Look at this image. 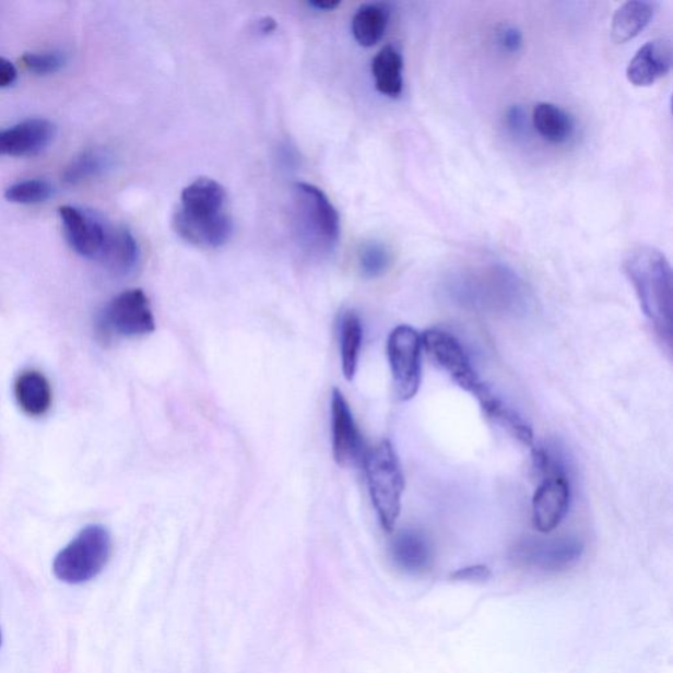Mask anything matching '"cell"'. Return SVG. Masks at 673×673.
<instances>
[{"label": "cell", "instance_id": "obj_34", "mask_svg": "<svg viewBox=\"0 0 673 673\" xmlns=\"http://www.w3.org/2000/svg\"><path fill=\"white\" fill-rule=\"evenodd\" d=\"M0 157H2V153H0Z\"/></svg>", "mask_w": 673, "mask_h": 673}, {"label": "cell", "instance_id": "obj_23", "mask_svg": "<svg viewBox=\"0 0 673 673\" xmlns=\"http://www.w3.org/2000/svg\"><path fill=\"white\" fill-rule=\"evenodd\" d=\"M341 362L345 378L352 381L357 374L362 342H364V328L359 316L349 310L340 321Z\"/></svg>", "mask_w": 673, "mask_h": 673}, {"label": "cell", "instance_id": "obj_19", "mask_svg": "<svg viewBox=\"0 0 673 673\" xmlns=\"http://www.w3.org/2000/svg\"><path fill=\"white\" fill-rule=\"evenodd\" d=\"M371 71L375 87L380 94L392 99L403 94V56L393 45H386L378 51L374 57Z\"/></svg>", "mask_w": 673, "mask_h": 673}, {"label": "cell", "instance_id": "obj_31", "mask_svg": "<svg viewBox=\"0 0 673 673\" xmlns=\"http://www.w3.org/2000/svg\"><path fill=\"white\" fill-rule=\"evenodd\" d=\"M523 120L526 119H523V113L520 107L509 109V113L507 114V122L510 129H513V131H520L523 126Z\"/></svg>", "mask_w": 673, "mask_h": 673}, {"label": "cell", "instance_id": "obj_18", "mask_svg": "<svg viewBox=\"0 0 673 673\" xmlns=\"http://www.w3.org/2000/svg\"><path fill=\"white\" fill-rule=\"evenodd\" d=\"M14 392L17 405L29 417L45 416L54 401V391L48 378L37 370H25L19 375Z\"/></svg>", "mask_w": 673, "mask_h": 673}, {"label": "cell", "instance_id": "obj_7", "mask_svg": "<svg viewBox=\"0 0 673 673\" xmlns=\"http://www.w3.org/2000/svg\"><path fill=\"white\" fill-rule=\"evenodd\" d=\"M536 471L545 477L533 497V526L541 533H550L568 512L571 488L562 464L553 461L548 452Z\"/></svg>", "mask_w": 673, "mask_h": 673}, {"label": "cell", "instance_id": "obj_24", "mask_svg": "<svg viewBox=\"0 0 673 673\" xmlns=\"http://www.w3.org/2000/svg\"><path fill=\"white\" fill-rule=\"evenodd\" d=\"M113 165V157L105 149H88L76 155L70 164L63 168L62 180L69 186H78L87 180L98 178Z\"/></svg>", "mask_w": 673, "mask_h": 673}, {"label": "cell", "instance_id": "obj_6", "mask_svg": "<svg viewBox=\"0 0 673 673\" xmlns=\"http://www.w3.org/2000/svg\"><path fill=\"white\" fill-rule=\"evenodd\" d=\"M96 329L103 340L111 339L115 334L129 339L152 334L155 320L144 291L128 290L114 297L102 310Z\"/></svg>", "mask_w": 673, "mask_h": 673}, {"label": "cell", "instance_id": "obj_3", "mask_svg": "<svg viewBox=\"0 0 673 673\" xmlns=\"http://www.w3.org/2000/svg\"><path fill=\"white\" fill-rule=\"evenodd\" d=\"M368 492L381 528L392 532L401 512L404 476L397 451L390 441H381L365 457Z\"/></svg>", "mask_w": 673, "mask_h": 673}, {"label": "cell", "instance_id": "obj_32", "mask_svg": "<svg viewBox=\"0 0 673 673\" xmlns=\"http://www.w3.org/2000/svg\"><path fill=\"white\" fill-rule=\"evenodd\" d=\"M341 3L336 2V0H316V2H310V8L317 11H333L339 8Z\"/></svg>", "mask_w": 673, "mask_h": 673}, {"label": "cell", "instance_id": "obj_25", "mask_svg": "<svg viewBox=\"0 0 673 673\" xmlns=\"http://www.w3.org/2000/svg\"><path fill=\"white\" fill-rule=\"evenodd\" d=\"M55 189L48 180L28 179L9 187L4 198L16 204H38L47 202L54 196Z\"/></svg>", "mask_w": 673, "mask_h": 673}, {"label": "cell", "instance_id": "obj_17", "mask_svg": "<svg viewBox=\"0 0 673 673\" xmlns=\"http://www.w3.org/2000/svg\"><path fill=\"white\" fill-rule=\"evenodd\" d=\"M140 258L139 244L132 233L122 226L109 229L105 248L98 262L114 275H127L133 271Z\"/></svg>", "mask_w": 673, "mask_h": 673}, {"label": "cell", "instance_id": "obj_13", "mask_svg": "<svg viewBox=\"0 0 673 673\" xmlns=\"http://www.w3.org/2000/svg\"><path fill=\"white\" fill-rule=\"evenodd\" d=\"M174 229L185 241L203 249H216L229 241L233 222L228 212L209 219H199L176 212L173 217Z\"/></svg>", "mask_w": 673, "mask_h": 673}, {"label": "cell", "instance_id": "obj_5", "mask_svg": "<svg viewBox=\"0 0 673 673\" xmlns=\"http://www.w3.org/2000/svg\"><path fill=\"white\" fill-rule=\"evenodd\" d=\"M421 336H423V346L432 361L448 374L457 386L475 397L484 412L500 400L479 378L468 353L454 335L446 330L429 329Z\"/></svg>", "mask_w": 673, "mask_h": 673}, {"label": "cell", "instance_id": "obj_26", "mask_svg": "<svg viewBox=\"0 0 673 673\" xmlns=\"http://www.w3.org/2000/svg\"><path fill=\"white\" fill-rule=\"evenodd\" d=\"M391 252L387 246L373 241L362 246L359 251V268L366 278H379L390 269Z\"/></svg>", "mask_w": 673, "mask_h": 673}, {"label": "cell", "instance_id": "obj_1", "mask_svg": "<svg viewBox=\"0 0 673 673\" xmlns=\"http://www.w3.org/2000/svg\"><path fill=\"white\" fill-rule=\"evenodd\" d=\"M624 271L636 290L640 307L666 353L672 352V270L662 251L649 245L634 248Z\"/></svg>", "mask_w": 673, "mask_h": 673}, {"label": "cell", "instance_id": "obj_20", "mask_svg": "<svg viewBox=\"0 0 673 673\" xmlns=\"http://www.w3.org/2000/svg\"><path fill=\"white\" fill-rule=\"evenodd\" d=\"M532 120L541 138L555 145L566 144L575 132L572 116L554 103H539L533 109Z\"/></svg>", "mask_w": 673, "mask_h": 673}, {"label": "cell", "instance_id": "obj_22", "mask_svg": "<svg viewBox=\"0 0 673 673\" xmlns=\"http://www.w3.org/2000/svg\"><path fill=\"white\" fill-rule=\"evenodd\" d=\"M388 22H390V10L383 3H368L362 5L353 17L352 31L355 42L361 47L371 48L383 38Z\"/></svg>", "mask_w": 673, "mask_h": 673}, {"label": "cell", "instance_id": "obj_28", "mask_svg": "<svg viewBox=\"0 0 673 673\" xmlns=\"http://www.w3.org/2000/svg\"><path fill=\"white\" fill-rule=\"evenodd\" d=\"M497 44L508 54H517L522 47V35L513 25H504L497 31Z\"/></svg>", "mask_w": 673, "mask_h": 673}, {"label": "cell", "instance_id": "obj_9", "mask_svg": "<svg viewBox=\"0 0 673 673\" xmlns=\"http://www.w3.org/2000/svg\"><path fill=\"white\" fill-rule=\"evenodd\" d=\"M585 545L576 536L527 540L515 547L513 559L522 567L546 574L566 572L581 559Z\"/></svg>", "mask_w": 673, "mask_h": 673}, {"label": "cell", "instance_id": "obj_29", "mask_svg": "<svg viewBox=\"0 0 673 673\" xmlns=\"http://www.w3.org/2000/svg\"><path fill=\"white\" fill-rule=\"evenodd\" d=\"M491 569L484 565L459 568L451 575V580L461 582H484L491 578Z\"/></svg>", "mask_w": 673, "mask_h": 673}, {"label": "cell", "instance_id": "obj_12", "mask_svg": "<svg viewBox=\"0 0 673 673\" xmlns=\"http://www.w3.org/2000/svg\"><path fill=\"white\" fill-rule=\"evenodd\" d=\"M56 126L47 119H28L0 129V153L11 157H34L50 145Z\"/></svg>", "mask_w": 673, "mask_h": 673}, {"label": "cell", "instance_id": "obj_11", "mask_svg": "<svg viewBox=\"0 0 673 673\" xmlns=\"http://www.w3.org/2000/svg\"><path fill=\"white\" fill-rule=\"evenodd\" d=\"M333 457L341 468H352L365 461L364 438L355 423L351 406L340 390L332 393Z\"/></svg>", "mask_w": 673, "mask_h": 673}, {"label": "cell", "instance_id": "obj_15", "mask_svg": "<svg viewBox=\"0 0 673 673\" xmlns=\"http://www.w3.org/2000/svg\"><path fill=\"white\" fill-rule=\"evenodd\" d=\"M390 552L394 566L406 574L421 575L432 566L430 542L420 530H401L392 540Z\"/></svg>", "mask_w": 673, "mask_h": 673}, {"label": "cell", "instance_id": "obj_14", "mask_svg": "<svg viewBox=\"0 0 673 673\" xmlns=\"http://www.w3.org/2000/svg\"><path fill=\"white\" fill-rule=\"evenodd\" d=\"M672 68V44L664 38L646 43L627 64L626 76L634 86L649 87Z\"/></svg>", "mask_w": 673, "mask_h": 673}, {"label": "cell", "instance_id": "obj_27", "mask_svg": "<svg viewBox=\"0 0 673 673\" xmlns=\"http://www.w3.org/2000/svg\"><path fill=\"white\" fill-rule=\"evenodd\" d=\"M24 68L37 75L55 74L64 67L63 55L58 51H40V54H27L22 58Z\"/></svg>", "mask_w": 673, "mask_h": 673}, {"label": "cell", "instance_id": "obj_33", "mask_svg": "<svg viewBox=\"0 0 673 673\" xmlns=\"http://www.w3.org/2000/svg\"><path fill=\"white\" fill-rule=\"evenodd\" d=\"M0 646H2V633H0Z\"/></svg>", "mask_w": 673, "mask_h": 673}, {"label": "cell", "instance_id": "obj_30", "mask_svg": "<svg viewBox=\"0 0 673 673\" xmlns=\"http://www.w3.org/2000/svg\"><path fill=\"white\" fill-rule=\"evenodd\" d=\"M17 80V70L15 64L8 58L0 57V88L12 86Z\"/></svg>", "mask_w": 673, "mask_h": 673}, {"label": "cell", "instance_id": "obj_4", "mask_svg": "<svg viewBox=\"0 0 673 673\" xmlns=\"http://www.w3.org/2000/svg\"><path fill=\"white\" fill-rule=\"evenodd\" d=\"M113 541L102 526H88L57 554L54 572L58 580L68 585H82L93 580L111 558Z\"/></svg>", "mask_w": 673, "mask_h": 673}, {"label": "cell", "instance_id": "obj_10", "mask_svg": "<svg viewBox=\"0 0 673 673\" xmlns=\"http://www.w3.org/2000/svg\"><path fill=\"white\" fill-rule=\"evenodd\" d=\"M58 213H60L64 236L76 255L87 260L98 261L111 226L94 213L73 205H62Z\"/></svg>", "mask_w": 673, "mask_h": 673}, {"label": "cell", "instance_id": "obj_21", "mask_svg": "<svg viewBox=\"0 0 673 673\" xmlns=\"http://www.w3.org/2000/svg\"><path fill=\"white\" fill-rule=\"evenodd\" d=\"M657 4L646 0H631L616 11L612 21V38L625 44L636 38L652 21Z\"/></svg>", "mask_w": 673, "mask_h": 673}, {"label": "cell", "instance_id": "obj_8", "mask_svg": "<svg viewBox=\"0 0 673 673\" xmlns=\"http://www.w3.org/2000/svg\"><path fill=\"white\" fill-rule=\"evenodd\" d=\"M421 349H423V336L410 326L394 328L388 336V361H390L394 392L400 400H411L418 392Z\"/></svg>", "mask_w": 673, "mask_h": 673}, {"label": "cell", "instance_id": "obj_16", "mask_svg": "<svg viewBox=\"0 0 673 673\" xmlns=\"http://www.w3.org/2000/svg\"><path fill=\"white\" fill-rule=\"evenodd\" d=\"M226 191L211 178H199L180 193L177 211L192 217H213L226 212Z\"/></svg>", "mask_w": 673, "mask_h": 673}, {"label": "cell", "instance_id": "obj_2", "mask_svg": "<svg viewBox=\"0 0 673 673\" xmlns=\"http://www.w3.org/2000/svg\"><path fill=\"white\" fill-rule=\"evenodd\" d=\"M293 222L297 239L309 255H329L339 244V212L319 187L304 182L294 186Z\"/></svg>", "mask_w": 673, "mask_h": 673}]
</instances>
